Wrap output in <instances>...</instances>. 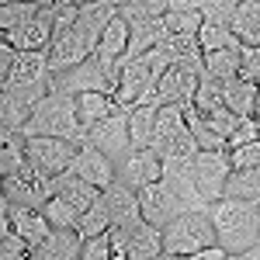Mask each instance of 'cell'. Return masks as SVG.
Wrapping results in <instances>:
<instances>
[{"mask_svg": "<svg viewBox=\"0 0 260 260\" xmlns=\"http://www.w3.org/2000/svg\"><path fill=\"white\" fill-rule=\"evenodd\" d=\"M0 87H52L49 52H18L11 70L0 77Z\"/></svg>", "mask_w": 260, "mask_h": 260, "instance_id": "12", "label": "cell"}, {"mask_svg": "<svg viewBox=\"0 0 260 260\" xmlns=\"http://www.w3.org/2000/svg\"><path fill=\"white\" fill-rule=\"evenodd\" d=\"M153 149L160 153L163 160L167 156H198V142L187 128V118H184V108L180 104H163L160 115H156V136H153Z\"/></svg>", "mask_w": 260, "mask_h": 260, "instance_id": "4", "label": "cell"}, {"mask_svg": "<svg viewBox=\"0 0 260 260\" xmlns=\"http://www.w3.org/2000/svg\"><path fill=\"white\" fill-rule=\"evenodd\" d=\"M104 208H108V215H111V225H121V229H128V225H136L142 222V208H139V191H132V187H125L121 180H115L104 194Z\"/></svg>", "mask_w": 260, "mask_h": 260, "instance_id": "16", "label": "cell"}, {"mask_svg": "<svg viewBox=\"0 0 260 260\" xmlns=\"http://www.w3.org/2000/svg\"><path fill=\"white\" fill-rule=\"evenodd\" d=\"M80 260H111V233L83 240V257Z\"/></svg>", "mask_w": 260, "mask_h": 260, "instance_id": "35", "label": "cell"}, {"mask_svg": "<svg viewBox=\"0 0 260 260\" xmlns=\"http://www.w3.org/2000/svg\"><path fill=\"white\" fill-rule=\"evenodd\" d=\"M156 104H136L128 108V128H132V146L136 149H153V136H156Z\"/></svg>", "mask_w": 260, "mask_h": 260, "instance_id": "25", "label": "cell"}, {"mask_svg": "<svg viewBox=\"0 0 260 260\" xmlns=\"http://www.w3.org/2000/svg\"><path fill=\"white\" fill-rule=\"evenodd\" d=\"M156 260H191V257H180V253H160Z\"/></svg>", "mask_w": 260, "mask_h": 260, "instance_id": "37", "label": "cell"}, {"mask_svg": "<svg viewBox=\"0 0 260 260\" xmlns=\"http://www.w3.org/2000/svg\"><path fill=\"white\" fill-rule=\"evenodd\" d=\"M0 222H7V225H11V229H14V233H18V236L28 243L31 250H35V246H42V243L56 233V229L49 225V219H45V212H42V208L11 205V201H4V215H0Z\"/></svg>", "mask_w": 260, "mask_h": 260, "instance_id": "11", "label": "cell"}, {"mask_svg": "<svg viewBox=\"0 0 260 260\" xmlns=\"http://www.w3.org/2000/svg\"><path fill=\"white\" fill-rule=\"evenodd\" d=\"M77 233H80L83 240H94V236H104V233H111V215H108V208H104V201H98L94 208H87L77 222Z\"/></svg>", "mask_w": 260, "mask_h": 260, "instance_id": "30", "label": "cell"}, {"mask_svg": "<svg viewBox=\"0 0 260 260\" xmlns=\"http://www.w3.org/2000/svg\"><path fill=\"white\" fill-rule=\"evenodd\" d=\"M205 14L198 11H167V31L170 35H198Z\"/></svg>", "mask_w": 260, "mask_h": 260, "instance_id": "31", "label": "cell"}, {"mask_svg": "<svg viewBox=\"0 0 260 260\" xmlns=\"http://www.w3.org/2000/svg\"><path fill=\"white\" fill-rule=\"evenodd\" d=\"M225 198L260 205V167H250V170H233V174H229V180H225Z\"/></svg>", "mask_w": 260, "mask_h": 260, "instance_id": "26", "label": "cell"}, {"mask_svg": "<svg viewBox=\"0 0 260 260\" xmlns=\"http://www.w3.org/2000/svg\"><path fill=\"white\" fill-rule=\"evenodd\" d=\"M229 28H233V35H236L243 45L260 49V0H240V7H236Z\"/></svg>", "mask_w": 260, "mask_h": 260, "instance_id": "24", "label": "cell"}, {"mask_svg": "<svg viewBox=\"0 0 260 260\" xmlns=\"http://www.w3.org/2000/svg\"><path fill=\"white\" fill-rule=\"evenodd\" d=\"M94 56L90 52V45L70 28V31H59L56 39H52V49H49V66H52V73H62V70H73V66H80Z\"/></svg>", "mask_w": 260, "mask_h": 260, "instance_id": "17", "label": "cell"}, {"mask_svg": "<svg viewBox=\"0 0 260 260\" xmlns=\"http://www.w3.org/2000/svg\"><path fill=\"white\" fill-rule=\"evenodd\" d=\"M233 174V160H229V149H201L194 156V180H198L201 194L212 201L225 198V180Z\"/></svg>", "mask_w": 260, "mask_h": 260, "instance_id": "8", "label": "cell"}, {"mask_svg": "<svg viewBox=\"0 0 260 260\" xmlns=\"http://www.w3.org/2000/svg\"><path fill=\"white\" fill-rule=\"evenodd\" d=\"M56 194H62V198H66L83 215L87 208H94V205L101 201V194H104V191H98L94 184H87V180H80L77 174H70V170H66V174H59V177H56Z\"/></svg>", "mask_w": 260, "mask_h": 260, "instance_id": "20", "label": "cell"}, {"mask_svg": "<svg viewBox=\"0 0 260 260\" xmlns=\"http://www.w3.org/2000/svg\"><path fill=\"white\" fill-rule=\"evenodd\" d=\"M208 215L215 222L219 246L225 253H250L260 243V205L222 198L208 208Z\"/></svg>", "mask_w": 260, "mask_h": 260, "instance_id": "1", "label": "cell"}, {"mask_svg": "<svg viewBox=\"0 0 260 260\" xmlns=\"http://www.w3.org/2000/svg\"><path fill=\"white\" fill-rule=\"evenodd\" d=\"M253 118H257V125H260V98H257V108H253Z\"/></svg>", "mask_w": 260, "mask_h": 260, "instance_id": "39", "label": "cell"}, {"mask_svg": "<svg viewBox=\"0 0 260 260\" xmlns=\"http://www.w3.org/2000/svg\"><path fill=\"white\" fill-rule=\"evenodd\" d=\"M118 229H121V225H118ZM125 236H128L132 260H156L163 253V229L149 225L146 219L136 222V225H128V229H125Z\"/></svg>", "mask_w": 260, "mask_h": 260, "instance_id": "19", "label": "cell"}, {"mask_svg": "<svg viewBox=\"0 0 260 260\" xmlns=\"http://www.w3.org/2000/svg\"><path fill=\"white\" fill-rule=\"evenodd\" d=\"M246 142H260V125L257 118H240V128L229 136V149H240Z\"/></svg>", "mask_w": 260, "mask_h": 260, "instance_id": "34", "label": "cell"}, {"mask_svg": "<svg viewBox=\"0 0 260 260\" xmlns=\"http://www.w3.org/2000/svg\"><path fill=\"white\" fill-rule=\"evenodd\" d=\"M42 212H45V219H49L52 229H77V222H80V212L62 198V194L49 198L45 205H42Z\"/></svg>", "mask_w": 260, "mask_h": 260, "instance_id": "29", "label": "cell"}, {"mask_svg": "<svg viewBox=\"0 0 260 260\" xmlns=\"http://www.w3.org/2000/svg\"><path fill=\"white\" fill-rule=\"evenodd\" d=\"M205 70H208V77H215L222 83L236 80L243 73V42L229 45V49H219V52H208L205 56Z\"/></svg>", "mask_w": 260, "mask_h": 260, "instance_id": "23", "label": "cell"}, {"mask_svg": "<svg viewBox=\"0 0 260 260\" xmlns=\"http://www.w3.org/2000/svg\"><path fill=\"white\" fill-rule=\"evenodd\" d=\"M7 45H14L18 52H49L52 39H56V21H52V7H42V14L28 24H21L14 31H0Z\"/></svg>", "mask_w": 260, "mask_h": 260, "instance_id": "10", "label": "cell"}, {"mask_svg": "<svg viewBox=\"0 0 260 260\" xmlns=\"http://www.w3.org/2000/svg\"><path fill=\"white\" fill-rule=\"evenodd\" d=\"M163 177V156L156 149H132L118 160V180L132 191H142L146 184H156Z\"/></svg>", "mask_w": 260, "mask_h": 260, "instance_id": "13", "label": "cell"}, {"mask_svg": "<svg viewBox=\"0 0 260 260\" xmlns=\"http://www.w3.org/2000/svg\"><path fill=\"white\" fill-rule=\"evenodd\" d=\"M222 98H225V108H233L240 118H253L260 87L253 80H246V77H236V80L222 83Z\"/></svg>", "mask_w": 260, "mask_h": 260, "instance_id": "21", "label": "cell"}, {"mask_svg": "<svg viewBox=\"0 0 260 260\" xmlns=\"http://www.w3.org/2000/svg\"><path fill=\"white\" fill-rule=\"evenodd\" d=\"M212 246H219V233H215V222L208 212H184L163 229V253L191 257V253L212 250Z\"/></svg>", "mask_w": 260, "mask_h": 260, "instance_id": "3", "label": "cell"}, {"mask_svg": "<svg viewBox=\"0 0 260 260\" xmlns=\"http://www.w3.org/2000/svg\"><path fill=\"white\" fill-rule=\"evenodd\" d=\"M21 136L24 139L52 136V139H70V142H77V146H90L87 128H83L80 115H77V98H70V94H49L31 111V118L21 128Z\"/></svg>", "mask_w": 260, "mask_h": 260, "instance_id": "2", "label": "cell"}, {"mask_svg": "<svg viewBox=\"0 0 260 260\" xmlns=\"http://www.w3.org/2000/svg\"><path fill=\"white\" fill-rule=\"evenodd\" d=\"M225 260H250V253H229Z\"/></svg>", "mask_w": 260, "mask_h": 260, "instance_id": "38", "label": "cell"}, {"mask_svg": "<svg viewBox=\"0 0 260 260\" xmlns=\"http://www.w3.org/2000/svg\"><path fill=\"white\" fill-rule=\"evenodd\" d=\"M42 14L39 4H28V0H11V4H0V31H14L21 24L35 21Z\"/></svg>", "mask_w": 260, "mask_h": 260, "instance_id": "28", "label": "cell"}, {"mask_svg": "<svg viewBox=\"0 0 260 260\" xmlns=\"http://www.w3.org/2000/svg\"><path fill=\"white\" fill-rule=\"evenodd\" d=\"M0 194L11 205H28V208H42L49 198H56V177H45L42 170L28 167L14 177H0Z\"/></svg>", "mask_w": 260, "mask_h": 260, "instance_id": "6", "label": "cell"}, {"mask_svg": "<svg viewBox=\"0 0 260 260\" xmlns=\"http://www.w3.org/2000/svg\"><path fill=\"white\" fill-rule=\"evenodd\" d=\"M70 174H77L80 180L94 184L98 191H108L118 180V163L111 160V156H104L101 149H94V146H83L80 153H77V160L70 163Z\"/></svg>", "mask_w": 260, "mask_h": 260, "instance_id": "15", "label": "cell"}, {"mask_svg": "<svg viewBox=\"0 0 260 260\" xmlns=\"http://www.w3.org/2000/svg\"><path fill=\"white\" fill-rule=\"evenodd\" d=\"M198 42H201V52L208 56V52H219V49H229V45H236V35H233V28L225 24V21H215V18H205L198 31Z\"/></svg>", "mask_w": 260, "mask_h": 260, "instance_id": "27", "label": "cell"}, {"mask_svg": "<svg viewBox=\"0 0 260 260\" xmlns=\"http://www.w3.org/2000/svg\"><path fill=\"white\" fill-rule=\"evenodd\" d=\"M118 111H121V104L115 101V94H80V98H77V115H80L87 132H90L98 121L111 118V115H118Z\"/></svg>", "mask_w": 260, "mask_h": 260, "instance_id": "22", "label": "cell"}, {"mask_svg": "<svg viewBox=\"0 0 260 260\" xmlns=\"http://www.w3.org/2000/svg\"><path fill=\"white\" fill-rule=\"evenodd\" d=\"M83 257V236L77 229H56L49 240L31 250V260H80Z\"/></svg>", "mask_w": 260, "mask_h": 260, "instance_id": "18", "label": "cell"}, {"mask_svg": "<svg viewBox=\"0 0 260 260\" xmlns=\"http://www.w3.org/2000/svg\"><path fill=\"white\" fill-rule=\"evenodd\" d=\"M139 208H142V219L149 222V225H156V229H167L177 215H184L177 198H174V191L167 187L163 177L156 184H146L139 191Z\"/></svg>", "mask_w": 260, "mask_h": 260, "instance_id": "14", "label": "cell"}, {"mask_svg": "<svg viewBox=\"0 0 260 260\" xmlns=\"http://www.w3.org/2000/svg\"><path fill=\"white\" fill-rule=\"evenodd\" d=\"M0 225H4V233H0V260H31V246L21 240L7 222H0Z\"/></svg>", "mask_w": 260, "mask_h": 260, "instance_id": "32", "label": "cell"}, {"mask_svg": "<svg viewBox=\"0 0 260 260\" xmlns=\"http://www.w3.org/2000/svg\"><path fill=\"white\" fill-rule=\"evenodd\" d=\"M24 149H28V160L35 170H42L45 177H59L70 170V163L77 160L83 146L70 139H52V136H35V139H24Z\"/></svg>", "mask_w": 260, "mask_h": 260, "instance_id": "7", "label": "cell"}, {"mask_svg": "<svg viewBox=\"0 0 260 260\" xmlns=\"http://www.w3.org/2000/svg\"><path fill=\"white\" fill-rule=\"evenodd\" d=\"M52 94H70V98H80V94H115V83L108 77V70L90 56L87 62L73 66V70L52 73Z\"/></svg>", "mask_w": 260, "mask_h": 260, "instance_id": "5", "label": "cell"}, {"mask_svg": "<svg viewBox=\"0 0 260 260\" xmlns=\"http://www.w3.org/2000/svg\"><path fill=\"white\" fill-rule=\"evenodd\" d=\"M240 77H246V80H253L260 87V49L243 45V73Z\"/></svg>", "mask_w": 260, "mask_h": 260, "instance_id": "36", "label": "cell"}, {"mask_svg": "<svg viewBox=\"0 0 260 260\" xmlns=\"http://www.w3.org/2000/svg\"><path fill=\"white\" fill-rule=\"evenodd\" d=\"M229 160H233V170L260 167V142H246V146H240V149H229Z\"/></svg>", "mask_w": 260, "mask_h": 260, "instance_id": "33", "label": "cell"}, {"mask_svg": "<svg viewBox=\"0 0 260 260\" xmlns=\"http://www.w3.org/2000/svg\"><path fill=\"white\" fill-rule=\"evenodd\" d=\"M87 139L94 149H101L104 156H111V160L118 163L121 156H128L136 146H132V128H128V108H121L118 115H111V118L98 121L90 132H87Z\"/></svg>", "mask_w": 260, "mask_h": 260, "instance_id": "9", "label": "cell"}]
</instances>
